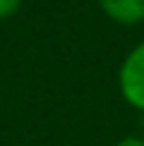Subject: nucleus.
<instances>
[{
    "label": "nucleus",
    "instance_id": "obj_1",
    "mask_svg": "<svg viewBox=\"0 0 144 146\" xmlns=\"http://www.w3.org/2000/svg\"><path fill=\"white\" fill-rule=\"evenodd\" d=\"M118 86L125 103L144 113V41L125 55L118 72Z\"/></svg>",
    "mask_w": 144,
    "mask_h": 146
},
{
    "label": "nucleus",
    "instance_id": "obj_3",
    "mask_svg": "<svg viewBox=\"0 0 144 146\" xmlns=\"http://www.w3.org/2000/svg\"><path fill=\"white\" fill-rule=\"evenodd\" d=\"M22 7V0H0V19L17 15V10Z\"/></svg>",
    "mask_w": 144,
    "mask_h": 146
},
{
    "label": "nucleus",
    "instance_id": "obj_4",
    "mask_svg": "<svg viewBox=\"0 0 144 146\" xmlns=\"http://www.w3.org/2000/svg\"><path fill=\"white\" fill-rule=\"evenodd\" d=\"M115 146H144V137H125Z\"/></svg>",
    "mask_w": 144,
    "mask_h": 146
},
{
    "label": "nucleus",
    "instance_id": "obj_2",
    "mask_svg": "<svg viewBox=\"0 0 144 146\" xmlns=\"http://www.w3.org/2000/svg\"><path fill=\"white\" fill-rule=\"evenodd\" d=\"M99 7L118 24H137L144 19V0H99Z\"/></svg>",
    "mask_w": 144,
    "mask_h": 146
}]
</instances>
